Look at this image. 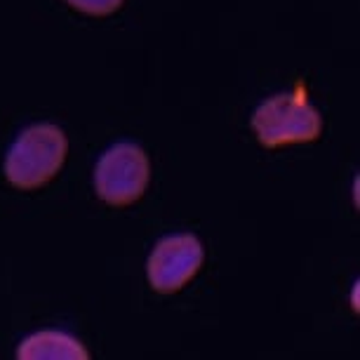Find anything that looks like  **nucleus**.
I'll list each match as a JSON object with an SVG mask.
<instances>
[{
  "instance_id": "6",
  "label": "nucleus",
  "mask_w": 360,
  "mask_h": 360,
  "mask_svg": "<svg viewBox=\"0 0 360 360\" xmlns=\"http://www.w3.org/2000/svg\"><path fill=\"white\" fill-rule=\"evenodd\" d=\"M71 8H76L78 12H85V15L92 17H106L113 15L115 10L123 5V0H66Z\"/></svg>"
},
{
  "instance_id": "5",
  "label": "nucleus",
  "mask_w": 360,
  "mask_h": 360,
  "mask_svg": "<svg viewBox=\"0 0 360 360\" xmlns=\"http://www.w3.org/2000/svg\"><path fill=\"white\" fill-rule=\"evenodd\" d=\"M17 356L22 360H45V358H57V360H85L90 358V353L83 349V344L78 339H73L64 332H36L29 339H24L19 346Z\"/></svg>"
},
{
  "instance_id": "3",
  "label": "nucleus",
  "mask_w": 360,
  "mask_h": 360,
  "mask_svg": "<svg viewBox=\"0 0 360 360\" xmlns=\"http://www.w3.org/2000/svg\"><path fill=\"white\" fill-rule=\"evenodd\" d=\"M148 158L137 144H115L101 155L94 167V188L108 205H130L148 186Z\"/></svg>"
},
{
  "instance_id": "2",
  "label": "nucleus",
  "mask_w": 360,
  "mask_h": 360,
  "mask_svg": "<svg viewBox=\"0 0 360 360\" xmlns=\"http://www.w3.org/2000/svg\"><path fill=\"white\" fill-rule=\"evenodd\" d=\"M252 127L266 148L316 141L323 130L321 113L309 104L304 90L276 94L266 99L252 115Z\"/></svg>"
},
{
  "instance_id": "1",
  "label": "nucleus",
  "mask_w": 360,
  "mask_h": 360,
  "mask_svg": "<svg viewBox=\"0 0 360 360\" xmlns=\"http://www.w3.org/2000/svg\"><path fill=\"white\" fill-rule=\"evenodd\" d=\"M69 141L57 125L40 123L24 130L5 158V176L17 188H38L62 169Z\"/></svg>"
},
{
  "instance_id": "4",
  "label": "nucleus",
  "mask_w": 360,
  "mask_h": 360,
  "mask_svg": "<svg viewBox=\"0 0 360 360\" xmlns=\"http://www.w3.org/2000/svg\"><path fill=\"white\" fill-rule=\"evenodd\" d=\"M205 252H202L200 240L191 233H176L162 238L153 248L146 264L148 283L155 292L172 295L181 290L202 266Z\"/></svg>"
}]
</instances>
